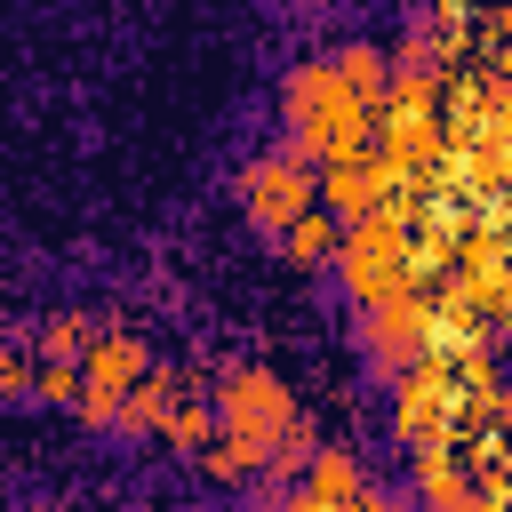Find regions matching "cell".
Wrapping results in <instances>:
<instances>
[{"label": "cell", "instance_id": "cell-14", "mask_svg": "<svg viewBox=\"0 0 512 512\" xmlns=\"http://www.w3.org/2000/svg\"><path fill=\"white\" fill-rule=\"evenodd\" d=\"M40 352H72V360H80V352H88V320H72V312L48 320V328H40Z\"/></svg>", "mask_w": 512, "mask_h": 512}, {"label": "cell", "instance_id": "cell-12", "mask_svg": "<svg viewBox=\"0 0 512 512\" xmlns=\"http://www.w3.org/2000/svg\"><path fill=\"white\" fill-rule=\"evenodd\" d=\"M416 496H424V504H480V488L456 472L448 448H424V456H416Z\"/></svg>", "mask_w": 512, "mask_h": 512}, {"label": "cell", "instance_id": "cell-4", "mask_svg": "<svg viewBox=\"0 0 512 512\" xmlns=\"http://www.w3.org/2000/svg\"><path fill=\"white\" fill-rule=\"evenodd\" d=\"M464 400H472V376L456 360H440V352H416L408 376H400V392H392V440L408 456L456 448L464 440Z\"/></svg>", "mask_w": 512, "mask_h": 512}, {"label": "cell", "instance_id": "cell-8", "mask_svg": "<svg viewBox=\"0 0 512 512\" xmlns=\"http://www.w3.org/2000/svg\"><path fill=\"white\" fill-rule=\"evenodd\" d=\"M424 320H432V296H416V288L368 304V352H376L384 368H408V360L424 352Z\"/></svg>", "mask_w": 512, "mask_h": 512}, {"label": "cell", "instance_id": "cell-9", "mask_svg": "<svg viewBox=\"0 0 512 512\" xmlns=\"http://www.w3.org/2000/svg\"><path fill=\"white\" fill-rule=\"evenodd\" d=\"M296 504H352V512H368L376 504V488L360 480V464H352V448H312L304 456V480H296Z\"/></svg>", "mask_w": 512, "mask_h": 512}, {"label": "cell", "instance_id": "cell-7", "mask_svg": "<svg viewBox=\"0 0 512 512\" xmlns=\"http://www.w3.org/2000/svg\"><path fill=\"white\" fill-rule=\"evenodd\" d=\"M384 184H392V168H384L376 136H368V144H344V152L320 160V200H328L336 216H368V208L384 200Z\"/></svg>", "mask_w": 512, "mask_h": 512}, {"label": "cell", "instance_id": "cell-2", "mask_svg": "<svg viewBox=\"0 0 512 512\" xmlns=\"http://www.w3.org/2000/svg\"><path fill=\"white\" fill-rule=\"evenodd\" d=\"M216 424H224L232 448H248V464L312 456V448H304V424H296V392H288L280 368H264V360H240V368L216 384Z\"/></svg>", "mask_w": 512, "mask_h": 512}, {"label": "cell", "instance_id": "cell-1", "mask_svg": "<svg viewBox=\"0 0 512 512\" xmlns=\"http://www.w3.org/2000/svg\"><path fill=\"white\" fill-rule=\"evenodd\" d=\"M280 112H288V152H304L312 168H320L328 152H344V144H368V136H376V104L336 72V56L296 64V72H288V88H280Z\"/></svg>", "mask_w": 512, "mask_h": 512}, {"label": "cell", "instance_id": "cell-11", "mask_svg": "<svg viewBox=\"0 0 512 512\" xmlns=\"http://www.w3.org/2000/svg\"><path fill=\"white\" fill-rule=\"evenodd\" d=\"M160 432H168V448L200 456V448L216 440V408H208V400H184V384H176V400L160 408Z\"/></svg>", "mask_w": 512, "mask_h": 512}, {"label": "cell", "instance_id": "cell-15", "mask_svg": "<svg viewBox=\"0 0 512 512\" xmlns=\"http://www.w3.org/2000/svg\"><path fill=\"white\" fill-rule=\"evenodd\" d=\"M16 392H32V360L16 344H0V400H16Z\"/></svg>", "mask_w": 512, "mask_h": 512}, {"label": "cell", "instance_id": "cell-6", "mask_svg": "<svg viewBox=\"0 0 512 512\" xmlns=\"http://www.w3.org/2000/svg\"><path fill=\"white\" fill-rule=\"evenodd\" d=\"M320 200V168L304 160V152H272V160H248L240 168V208L256 216V224H296L304 208Z\"/></svg>", "mask_w": 512, "mask_h": 512}, {"label": "cell", "instance_id": "cell-3", "mask_svg": "<svg viewBox=\"0 0 512 512\" xmlns=\"http://www.w3.org/2000/svg\"><path fill=\"white\" fill-rule=\"evenodd\" d=\"M336 272H344V296L368 312V304H384V296H400V288H416V224L400 216V208H368V216H352L344 224V248H336Z\"/></svg>", "mask_w": 512, "mask_h": 512}, {"label": "cell", "instance_id": "cell-10", "mask_svg": "<svg viewBox=\"0 0 512 512\" xmlns=\"http://www.w3.org/2000/svg\"><path fill=\"white\" fill-rule=\"evenodd\" d=\"M280 248H288V264L296 272H320V264H336V248H344V224H336V208H304L296 224H280Z\"/></svg>", "mask_w": 512, "mask_h": 512}, {"label": "cell", "instance_id": "cell-13", "mask_svg": "<svg viewBox=\"0 0 512 512\" xmlns=\"http://www.w3.org/2000/svg\"><path fill=\"white\" fill-rule=\"evenodd\" d=\"M32 392H40V400H80V360H72V352H48V360L32 368Z\"/></svg>", "mask_w": 512, "mask_h": 512}, {"label": "cell", "instance_id": "cell-5", "mask_svg": "<svg viewBox=\"0 0 512 512\" xmlns=\"http://www.w3.org/2000/svg\"><path fill=\"white\" fill-rule=\"evenodd\" d=\"M152 376V352H144V336L136 328H96L88 336V352H80V416L88 424H120L128 416V392Z\"/></svg>", "mask_w": 512, "mask_h": 512}]
</instances>
